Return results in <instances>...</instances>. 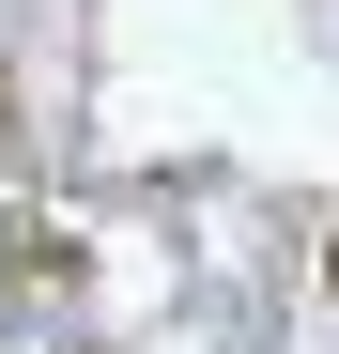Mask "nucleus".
Instances as JSON below:
<instances>
[{
	"label": "nucleus",
	"instance_id": "obj_1",
	"mask_svg": "<svg viewBox=\"0 0 339 354\" xmlns=\"http://www.w3.org/2000/svg\"><path fill=\"white\" fill-rule=\"evenodd\" d=\"M324 292H339V231H324Z\"/></svg>",
	"mask_w": 339,
	"mask_h": 354
},
{
	"label": "nucleus",
	"instance_id": "obj_2",
	"mask_svg": "<svg viewBox=\"0 0 339 354\" xmlns=\"http://www.w3.org/2000/svg\"><path fill=\"white\" fill-rule=\"evenodd\" d=\"M0 124H16V93H0Z\"/></svg>",
	"mask_w": 339,
	"mask_h": 354
}]
</instances>
